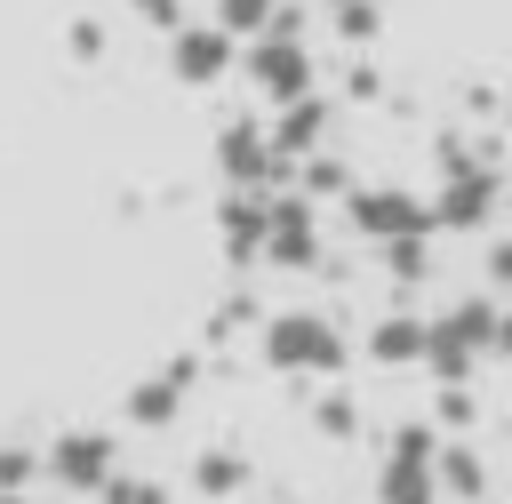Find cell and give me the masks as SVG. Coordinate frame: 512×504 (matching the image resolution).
Wrapping results in <instances>:
<instances>
[{"instance_id": "cell-3", "label": "cell", "mask_w": 512, "mask_h": 504, "mask_svg": "<svg viewBox=\"0 0 512 504\" xmlns=\"http://www.w3.org/2000/svg\"><path fill=\"white\" fill-rule=\"evenodd\" d=\"M264 360H272V368H336L344 344H336L312 312H280V320L264 328Z\"/></svg>"}, {"instance_id": "cell-9", "label": "cell", "mask_w": 512, "mask_h": 504, "mask_svg": "<svg viewBox=\"0 0 512 504\" xmlns=\"http://www.w3.org/2000/svg\"><path fill=\"white\" fill-rule=\"evenodd\" d=\"M272 264H312V216H304V200H280V208H264V240H256Z\"/></svg>"}, {"instance_id": "cell-5", "label": "cell", "mask_w": 512, "mask_h": 504, "mask_svg": "<svg viewBox=\"0 0 512 504\" xmlns=\"http://www.w3.org/2000/svg\"><path fill=\"white\" fill-rule=\"evenodd\" d=\"M168 56H176V80H224V64H232V40L216 32V24H176V40H168Z\"/></svg>"}, {"instance_id": "cell-20", "label": "cell", "mask_w": 512, "mask_h": 504, "mask_svg": "<svg viewBox=\"0 0 512 504\" xmlns=\"http://www.w3.org/2000/svg\"><path fill=\"white\" fill-rule=\"evenodd\" d=\"M104 496H112V504H160V488H144V480H120V472L104 480Z\"/></svg>"}, {"instance_id": "cell-18", "label": "cell", "mask_w": 512, "mask_h": 504, "mask_svg": "<svg viewBox=\"0 0 512 504\" xmlns=\"http://www.w3.org/2000/svg\"><path fill=\"white\" fill-rule=\"evenodd\" d=\"M200 488H208V496L240 488V464H232V456H200Z\"/></svg>"}, {"instance_id": "cell-17", "label": "cell", "mask_w": 512, "mask_h": 504, "mask_svg": "<svg viewBox=\"0 0 512 504\" xmlns=\"http://www.w3.org/2000/svg\"><path fill=\"white\" fill-rule=\"evenodd\" d=\"M336 32L368 40V32H376V0H336Z\"/></svg>"}, {"instance_id": "cell-8", "label": "cell", "mask_w": 512, "mask_h": 504, "mask_svg": "<svg viewBox=\"0 0 512 504\" xmlns=\"http://www.w3.org/2000/svg\"><path fill=\"white\" fill-rule=\"evenodd\" d=\"M488 208H496V176L464 168V176H448L440 208H424V224H488Z\"/></svg>"}, {"instance_id": "cell-21", "label": "cell", "mask_w": 512, "mask_h": 504, "mask_svg": "<svg viewBox=\"0 0 512 504\" xmlns=\"http://www.w3.org/2000/svg\"><path fill=\"white\" fill-rule=\"evenodd\" d=\"M136 8H144V16H152V24H168V32H176V24H184V8H176V0H136Z\"/></svg>"}, {"instance_id": "cell-2", "label": "cell", "mask_w": 512, "mask_h": 504, "mask_svg": "<svg viewBox=\"0 0 512 504\" xmlns=\"http://www.w3.org/2000/svg\"><path fill=\"white\" fill-rule=\"evenodd\" d=\"M376 496L384 504H432L440 488H432V432L424 424H408L400 440H392V456H384V472H376Z\"/></svg>"}, {"instance_id": "cell-6", "label": "cell", "mask_w": 512, "mask_h": 504, "mask_svg": "<svg viewBox=\"0 0 512 504\" xmlns=\"http://www.w3.org/2000/svg\"><path fill=\"white\" fill-rule=\"evenodd\" d=\"M432 336H440V344H456V352H504V320H496V304H488V296H464L456 312H440V320H432Z\"/></svg>"}, {"instance_id": "cell-11", "label": "cell", "mask_w": 512, "mask_h": 504, "mask_svg": "<svg viewBox=\"0 0 512 504\" xmlns=\"http://www.w3.org/2000/svg\"><path fill=\"white\" fill-rule=\"evenodd\" d=\"M432 488H448V496H480V488H488V480H480V448H464V440L432 448Z\"/></svg>"}, {"instance_id": "cell-22", "label": "cell", "mask_w": 512, "mask_h": 504, "mask_svg": "<svg viewBox=\"0 0 512 504\" xmlns=\"http://www.w3.org/2000/svg\"><path fill=\"white\" fill-rule=\"evenodd\" d=\"M0 504H24V496H0Z\"/></svg>"}, {"instance_id": "cell-7", "label": "cell", "mask_w": 512, "mask_h": 504, "mask_svg": "<svg viewBox=\"0 0 512 504\" xmlns=\"http://www.w3.org/2000/svg\"><path fill=\"white\" fill-rule=\"evenodd\" d=\"M352 216H360V232H376V240H416V232H432L408 192H352Z\"/></svg>"}, {"instance_id": "cell-1", "label": "cell", "mask_w": 512, "mask_h": 504, "mask_svg": "<svg viewBox=\"0 0 512 504\" xmlns=\"http://www.w3.org/2000/svg\"><path fill=\"white\" fill-rule=\"evenodd\" d=\"M248 80H256L264 104L288 112L296 96H312V56H304L296 40H272V32H264V40H248Z\"/></svg>"}, {"instance_id": "cell-14", "label": "cell", "mask_w": 512, "mask_h": 504, "mask_svg": "<svg viewBox=\"0 0 512 504\" xmlns=\"http://www.w3.org/2000/svg\"><path fill=\"white\" fill-rule=\"evenodd\" d=\"M272 8H280V0H216V32H224V40H256V32L272 24Z\"/></svg>"}, {"instance_id": "cell-15", "label": "cell", "mask_w": 512, "mask_h": 504, "mask_svg": "<svg viewBox=\"0 0 512 504\" xmlns=\"http://www.w3.org/2000/svg\"><path fill=\"white\" fill-rule=\"evenodd\" d=\"M128 416H136V424H168V416H176V384H136Z\"/></svg>"}, {"instance_id": "cell-19", "label": "cell", "mask_w": 512, "mask_h": 504, "mask_svg": "<svg viewBox=\"0 0 512 504\" xmlns=\"http://www.w3.org/2000/svg\"><path fill=\"white\" fill-rule=\"evenodd\" d=\"M24 480H32V456L24 448H0V496H16Z\"/></svg>"}, {"instance_id": "cell-16", "label": "cell", "mask_w": 512, "mask_h": 504, "mask_svg": "<svg viewBox=\"0 0 512 504\" xmlns=\"http://www.w3.org/2000/svg\"><path fill=\"white\" fill-rule=\"evenodd\" d=\"M384 264H392L400 280H424V232H416V240H384Z\"/></svg>"}, {"instance_id": "cell-4", "label": "cell", "mask_w": 512, "mask_h": 504, "mask_svg": "<svg viewBox=\"0 0 512 504\" xmlns=\"http://www.w3.org/2000/svg\"><path fill=\"white\" fill-rule=\"evenodd\" d=\"M48 472H56L64 488H104V480H112V440H104V432H64V440L48 448Z\"/></svg>"}, {"instance_id": "cell-13", "label": "cell", "mask_w": 512, "mask_h": 504, "mask_svg": "<svg viewBox=\"0 0 512 504\" xmlns=\"http://www.w3.org/2000/svg\"><path fill=\"white\" fill-rule=\"evenodd\" d=\"M368 360H424V320H408V312L376 320V336H368Z\"/></svg>"}, {"instance_id": "cell-12", "label": "cell", "mask_w": 512, "mask_h": 504, "mask_svg": "<svg viewBox=\"0 0 512 504\" xmlns=\"http://www.w3.org/2000/svg\"><path fill=\"white\" fill-rule=\"evenodd\" d=\"M328 136V104L320 96H296L288 112H280V152H312Z\"/></svg>"}, {"instance_id": "cell-10", "label": "cell", "mask_w": 512, "mask_h": 504, "mask_svg": "<svg viewBox=\"0 0 512 504\" xmlns=\"http://www.w3.org/2000/svg\"><path fill=\"white\" fill-rule=\"evenodd\" d=\"M216 160H224V176L248 192V184H264V168H272V152H264V136H256V120H232L224 136H216Z\"/></svg>"}]
</instances>
